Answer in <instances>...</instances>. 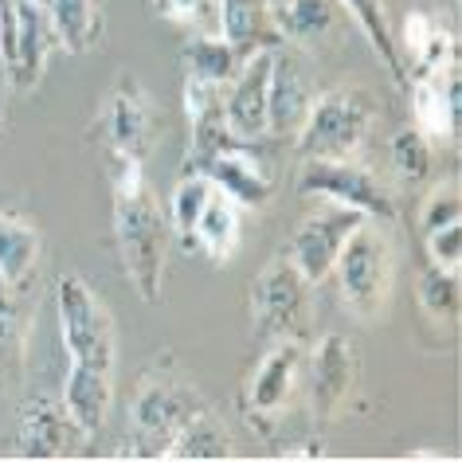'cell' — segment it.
<instances>
[{
  "label": "cell",
  "instance_id": "obj_21",
  "mask_svg": "<svg viewBox=\"0 0 462 462\" xmlns=\"http://www.w3.org/2000/svg\"><path fill=\"white\" fill-rule=\"evenodd\" d=\"M239 208L236 200H227L224 192H212L204 204L200 219H196V251H200L204 259H212L216 267H224V263H231V255L239 251V236H244V224H239Z\"/></svg>",
  "mask_w": 462,
  "mask_h": 462
},
{
  "label": "cell",
  "instance_id": "obj_6",
  "mask_svg": "<svg viewBox=\"0 0 462 462\" xmlns=\"http://www.w3.org/2000/svg\"><path fill=\"white\" fill-rule=\"evenodd\" d=\"M251 321L259 341H302L310 326V279L294 267V259L279 251L259 279L251 282Z\"/></svg>",
  "mask_w": 462,
  "mask_h": 462
},
{
  "label": "cell",
  "instance_id": "obj_16",
  "mask_svg": "<svg viewBox=\"0 0 462 462\" xmlns=\"http://www.w3.org/2000/svg\"><path fill=\"white\" fill-rule=\"evenodd\" d=\"M83 435L75 427V420L67 415L63 400H51V396H36L24 403L20 411V455L24 458H63L71 450V439Z\"/></svg>",
  "mask_w": 462,
  "mask_h": 462
},
{
  "label": "cell",
  "instance_id": "obj_17",
  "mask_svg": "<svg viewBox=\"0 0 462 462\" xmlns=\"http://www.w3.org/2000/svg\"><path fill=\"white\" fill-rule=\"evenodd\" d=\"M396 51L403 67L411 63V75H439L443 67L458 63V43L455 32L443 28V20L427 8H415V13L403 20V36L396 40Z\"/></svg>",
  "mask_w": 462,
  "mask_h": 462
},
{
  "label": "cell",
  "instance_id": "obj_26",
  "mask_svg": "<svg viewBox=\"0 0 462 462\" xmlns=\"http://www.w3.org/2000/svg\"><path fill=\"white\" fill-rule=\"evenodd\" d=\"M184 71L192 79H204V83H219L227 87L231 79H236L239 63H244V55H239L224 36H208V32H196V36L184 40Z\"/></svg>",
  "mask_w": 462,
  "mask_h": 462
},
{
  "label": "cell",
  "instance_id": "obj_24",
  "mask_svg": "<svg viewBox=\"0 0 462 462\" xmlns=\"http://www.w3.org/2000/svg\"><path fill=\"white\" fill-rule=\"evenodd\" d=\"M337 5L356 20V28L365 32L368 48H373L376 60L384 63V71L392 75V83H396V87H408V67H403L400 51H396V36H392L384 0H337Z\"/></svg>",
  "mask_w": 462,
  "mask_h": 462
},
{
  "label": "cell",
  "instance_id": "obj_2",
  "mask_svg": "<svg viewBox=\"0 0 462 462\" xmlns=\"http://www.w3.org/2000/svg\"><path fill=\"white\" fill-rule=\"evenodd\" d=\"M114 244H118V259L125 279L142 294V302L153 306L161 298V282H165V255L172 244L169 216L161 212L149 184L142 189L114 192Z\"/></svg>",
  "mask_w": 462,
  "mask_h": 462
},
{
  "label": "cell",
  "instance_id": "obj_32",
  "mask_svg": "<svg viewBox=\"0 0 462 462\" xmlns=\"http://www.w3.org/2000/svg\"><path fill=\"white\" fill-rule=\"evenodd\" d=\"M153 13L169 24L184 28H200L208 36H219V16H216V0H153Z\"/></svg>",
  "mask_w": 462,
  "mask_h": 462
},
{
  "label": "cell",
  "instance_id": "obj_36",
  "mask_svg": "<svg viewBox=\"0 0 462 462\" xmlns=\"http://www.w3.org/2000/svg\"><path fill=\"white\" fill-rule=\"evenodd\" d=\"M286 5H291V0H267V8H271V16H279L282 13V8Z\"/></svg>",
  "mask_w": 462,
  "mask_h": 462
},
{
  "label": "cell",
  "instance_id": "obj_35",
  "mask_svg": "<svg viewBox=\"0 0 462 462\" xmlns=\"http://www.w3.org/2000/svg\"><path fill=\"white\" fill-rule=\"evenodd\" d=\"M279 455L282 458H326V443H321V439H302V443H294V447H282Z\"/></svg>",
  "mask_w": 462,
  "mask_h": 462
},
{
  "label": "cell",
  "instance_id": "obj_8",
  "mask_svg": "<svg viewBox=\"0 0 462 462\" xmlns=\"http://www.w3.org/2000/svg\"><path fill=\"white\" fill-rule=\"evenodd\" d=\"M302 368H306V349L302 341L286 337L271 341V349L263 353L259 368L251 373L244 388V420L255 427L259 435H274V427L282 423V411L291 408L298 384H302Z\"/></svg>",
  "mask_w": 462,
  "mask_h": 462
},
{
  "label": "cell",
  "instance_id": "obj_5",
  "mask_svg": "<svg viewBox=\"0 0 462 462\" xmlns=\"http://www.w3.org/2000/svg\"><path fill=\"white\" fill-rule=\"evenodd\" d=\"M55 302H60V333L75 373H114L118 341H114V318L106 302L79 274H63L55 282Z\"/></svg>",
  "mask_w": 462,
  "mask_h": 462
},
{
  "label": "cell",
  "instance_id": "obj_22",
  "mask_svg": "<svg viewBox=\"0 0 462 462\" xmlns=\"http://www.w3.org/2000/svg\"><path fill=\"white\" fill-rule=\"evenodd\" d=\"M48 13L60 48L67 55H87L102 36V8L98 0H40Z\"/></svg>",
  "mask_w": 462,
  "mask_h": 462
},
{
  "label": "cell",
  "instance_id": "obj_15",
  "mask_svg": "<svg viewBox=\"0 0 462 462\" xmlns=\"http://www.w3.org/2000/svg\"><path fill=\"white\" fill-rule=\"evenodd\" d=\"M314 98H318V90L310 87L302 63L286 51V43L274 48L271 87H267V137H294L302 130Z\"/></svg>",
  "mask_w": 462,
  "mask_h": 462
},
{
  "label": "cell",
  "instance_id": "obj_1",
  "mask_svg": "<svg viewBox=\"0 0 462 462\" xmlns=\"http://www.w3.org/2000/svg\"><path fill=\"white\" fill-rule=\"evenodd\" d=\"M204 408L200 392L180 373L172 356H157L137 376L130 400V455L134 458H165L180 427Z\"/></svg>",
  "mask_w": 462,
  "mask_h": 462
},
{
  "label": "cell",
  "instance_id": "obj_30",
  "mask_svg": "<svg viewBox=\"0 0 462 462\" xmlns=\"http://www.w3.org/2000/svg\"><path fill=\"white\" fill-rule=\"evenodd\" d=\"M388 157L403 184H420V180H427V172H431V142H427L415 125H403V130L392 134Z\"/></svg>",
  "mask_w": 462,
  "mask_h": 462
},
{
  "label": "cell",
  "instance_id": "obj_4",
  "mask_svg": "<svg viewBox=\"0 0 462 462\" xmlns=\"http://www.w3.org/2000/svg\"><path fill=\"white\" fill-rule=\"evenodd\" d=\"M376 122V102L365 87H333L314 98L302 130L294 134L298 153L306 157H356Z\"/></svg>",
  "mask_w": 462,
  "mask_h": 462
},
{
  "label": "cell",
  "instance_id": "obj_37",
  "mask_svg": "<svg viewBox=\"0 0 462 462\" xmlns=\"http://www.w3.org/2000/svg\"><path fill=\"white\" fill-rule=\"evenodd\" d=\"M0 125H5V95H0Z\"/></svg>",
  "mask_w": 462,
  "mask_h": 462
},
{
  "label": "cell",
  "instance_id": "obj_11",
  "mask_svg": "<svg viewBox=\"0 0 462 462\" xmlns=\"http://www.w3.org/2000/svg\"><path fill=\"white\" fill-rule=\"evenodd\" d=\"M356 376H361V361H356V345L345 333H326L310 361V403L321 423L341 420L349 408Z\"/></svg>",
  "mask_w": 462,
  "mask_h": 462
},
{
  "label": "cell",
  "instance_id": "obj_23",
  "mask_svg": "<svg viewBox=\"0 0 462 462\" xmlns=\"http://www.w3.org/2000/svg\"><path fill=\"white\" fill-rule=\"evenodd\" d=\"M165 458H177V462H192V458L196 462H224V458H231V435H227V427L219 423V415L204 403V408L180 427V435L172 439Z\"/></svg>",
  "mask_w": 462,
  "mask_h": 462
},
{
  "label": "cell",
  "instance_id": "obj_13",
  "mask_svg": "<svg viewBox=\"0 0 462 462\" xmlns=\"http://www.w3.org/2000/svg\"><path fill=\"white\" fill-rule=\"evenodd\" d=\"M403 90L411 102V125L427 142H458V63L443 67L439 75H411Z\"/></svg>",
  "mask_w": 462,
  "mask_h": 462
},
{
  "label": "cell",
  "instance_id": "obj_3",
  "mask_svg": "<svg viewBox=\"0 0 462 462\" xmlns=\"http://www.w3.org/2000/svg\"><path fill=\"white\" fill-rule=\"evenodd\" d=\"M333 274H337L345 306L361 321H376L384 314L392 298V279H396V247H392L388 231L380 227V219H365L353 231L337 263H333Z\"/></svg>",
  "mask_w": 462,
  "mask_h": 462
},
{
  "label": "cell",
  "instance_id": "obj_14",
  "mask_svg": "<svg viewBox=\"0 0 462 462\" xmlns=\"http://www.w3.org/2000/svg\"><path fill=\"white\" fill-rule=\"evenodd\" d=\"M200 172L212 180L216 192H224L227 200H236L247 212H263L274 196V180L263 165V157L255 153V142H239L224 153H216L212 161H204Z\"/></svg>",
  "mask_w": 462,
  "mask_h": 462
},
{
  "label": "cell",
  "instance_id": "obj_25",
  "mask_svg": "<svg viewBox=\"0 0 462 462\" xmlns=\"http://www.w3.org/2000/svg\"><path fill=\"white\" fill-rule=\"evenodd\" d=\"M28 333H32L28 298L20 291H13V286H0V376L16 380L24 373Z\"/></svg>",
  "mask_w": 462,
  "mask_h": 462
},
{
  "label": "cell",
  "instance_id": "obj_12",
  "mask_svg": "<svg viewBox=\"0 0 462 462\" xmlns=\"http://www.w3.org/2000/svg\"><path fill=\"white\" fill-rule=\"evenodd\" d=\"M274 48H259L239 63L236 79L224 90V118L239 142H263L267 137V87H271Z\"/></svg>",
  "mask_w": 462,
  "mask_h": 462
},
{
  "label": "cell",
  "instance_id": "obj_18",
  "mask_svg": "<svg viewBox=\"0 0 462 462\" xmlns=\"http://www.w3.org/2000/svg\"><path fill=\"white\" fill-rule=\"evenodd\" d=\"M16 67H13V83L20 90H32L43 79V67H48V55L60 48V36H55L48 13H43L40 0H16Z\"/></svg>",
  "mask_w": 462,
  "mask_h": 462
},
{
  "label": "cell",
  "instance_id": "obj_34",
  "mask_svg": "<svg viewBox=\"0 0 462 462\" xmlns=\"http://www.w3.org/2000/svg\"><path fill=\"white\" fill-rule=\"evenodd\" d=\"M16 0H0V63H5L8 75L16 67Z\"/></svg>",
  "mask_w": 462,
  "mask_h": 462
},
{
  "label": "cell",
  "instance_id": "obj_7",
  "mask_svg": "<svg viewBox=\"0 0 462 462\" xmlns=\"http://www.w3.org/2000/svg\"><path fill=\"white\" fill-rule=\"evenodd\" d=\"M294 189H298V196H306V200L353 208V212L380 219V224H392V219H396V200L388 196V189L368 169L356 165L353 157H337V161L306 157Z\"/></svg>",
  "mask_w": 462,
  "mask_h": 462
},
{
  "label": "cell",
  "instance_id": "obj_10",
  "mask_svg": "<svg viewBox=\"0 0 462 462\" xmlns=\"http://www.w3.org/2000/svg\"><path fill=\"white\" fill-rule=\"evenodd\" d=\"M102 137H106V153L137 157L145 161L157 137V110L149 102L145 87L134 75H122L114 95L102 110Z\"/></svg>",
  "mask_w": 462,
  "mask_h": 462
},
{
  "label": "cell",
  "instance_id": "obj_19",
  "mask_svg": "<svg viewBox=\"0 0 462 462\" xmlns=\"http://www.w3.org/2000/svg\"><path fill=\"white\" fill-rule=\"evenodd\" d=\"M216 16H219V36L244 60L259 48H282L286 43L267 0H216Z\"/></svg>",
  "mask_w": 462,
  "mask_h": 462
},
{
  "label": "cell",
  "instance_id": "obj_9",
  "mask_svg": "<svg viewBox=\"0 0 462 462\" xmlns=\"http://www.w3.org/2000/svg\"><path fill=\"white\" fill-rule=\"evenodd\" d=\"M365 219L368 216L353 212V208L321 200L318 212H310L302 224H298L291 247H286V255H291L294 267L310 279V286H321L329 279L333 263H337V255H341V247L349 244V236L365 224Z\"/></svg>",
  "mask_w": 462,
  "mask_h": 462
},
{
  "label": "cell",
  "instance_id": "obj_20",
  "mask_svg": "<svg viewBox=\"0 0 462 462\" xmlns=\"http://www.w3.org/2000/svg\"><path fill=\"white\" fill-rule=\"evenodd\" d=\"M43 255V231L20 212H0V286L24 291Z\"/></svg>",
  "mask_w": 462,
  "mask_h": 462
},
{
  "label": "cell",
  "instance_id": "obj_29",
  "mask_svg": "<svg viewBox=\"0 0 462 462\" xmlns=\"http://www.w3.org/2000/svg\"><path fill=\"white\" fill-rule=\"evenodd\" d=\"M420 306L435 326H455L458 310H462V294H458V271L435 267L427 263L420 271Z\"/></svg>",
  "mask_w": 462,
  "mask_h": 462
},
{
  "label": "cell",
  "instance_id": "obj_28",
  "mask_svg": "<svg viewBox=\"0 0 462 462\" xmlns=\"http://www.w3.org/2000/svg\"><path fill=\"white\" fill-rule=\"evenodd\" d=\"M337 0H291L274 24H279L282 40H294V43H314L318 36H326L337 20Z\"/></svg>",
  "mask_w": 462,
  "mask_h": 462
},
{
  "label": "cell",
  "instance_id": "obj_31",
  "mask_svg": "<svg viewBox=\"0 0 462 462\" xmlns=\"http://www.w3.org/2000/svg\"><path fill=\"white\" fill-rule=\"evenodd\" d=\"M458 216H462V196H458V180L450 177V180L435 184V189L423 196V204H420V236H431L435 227L458 224Z\"/></svg>",
  "mask_w": 462,
  "mask_h": 462
},
{
  "label": "cell",
  "instance_id": "obj_33",
  "mask_svg": "<svg viewBox=\"0 0 462 462\" xmlns=\"http://www.w3.org/2000/svg\"><path fill=\"white\" fill-rule=\"evenodd\" d=\"M423 244H427V259H431L435 267L458 271V259H462V227L458 224L435 227L431 236H423Z\"/></svg>",
  "mask_w": 462,
  "mask_h": 462
},
{
  "label": "cell",
  "instance_id": "obj_27",
  "mask_svg": "<svg viewBox=\"0 0 462 462\" xmlns=\"http://www.w3.org/2000/svg\"><path fill=\"white\" fill-rule=\"evenodd\" d=\"M212 192L216 189H212V180H208L204 172H180L177 189H172L169 227H172V236L180 239L184 251H196L192 231H196V219H200V212H204V204H208V196H212Z\"/></svg>",
  "mask_w": 462,
  "mask_h": 462
}]
</instances>
